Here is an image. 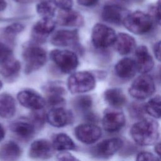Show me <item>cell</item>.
I'll return each instance as SVG.
<instances>
[{"instance_id":"cell-11","label":"cell","mask_w":161,"mask_h":161,"mask_svg":"<svg viewBox=\"0 0 161 161\" xmlns=\"http://www.w3.org/2000/svg\"><path fill=\"white\" fill-rule=\"evenodd\" d=\"M43 90L46 95V103L52 108L63 106L65 104L64 97L65 90L58 82H49L44 86Z\"/></svg>"},{"instance_id":"cell-39","label":"cell","mask_w":161,"mask_h":161,"mask_svg":"<svg viewBox=\"0 0 161 161\" xmlns=\"http://www.w3.org/2000/svg\"><path fill=\"white\" fill-rule=\"evenodd\" d=\"M153 52L156 58L161 62V41L157 42L153 47Z\"/></svg>"},{"instance_id":"cell-27","label":"cell","mask_w":161,"mask_h":161,"mask_svg":"<svg viewBox=\"0 0 161 161\" xmlns=\"http://www.w3.org/2000/svg\"><path fill=\"white\" fill-rule=\"evenodd\" d=\"M52 145L54 149L58 151H68L75 148V144L72 139L67 134L62 133L53 136Z\"/></svg>"},{"instance_id":"cell-12","label":"cell","mask_w":161,"mask_h":161,"mask_svg":"<svg viewBox=\"0 0 161 161\" xmlns=\"http://www.w3.org/2000/svg\"><path fill=\"white\" fill-rule=\"evenodd\" d=\"M47 120L52 126L56 128L64 127L72 122V113L63 106L52 108L47 114Z\"/></svg>"},{"instance_id":"cell-32","label":"cell","mask_w":161,"mask_h":161,"mask_svg":"<svg viewBox=\"0 0 161 161\" xmlns=\"http://www.w3.org/2000/svg\"><path fill=\"white\" fill-rule=\"evenodd\" d=\"M23 30V25L19 23H14L8 26L4 30V33L8 36H14L21 32Z\"/></svg>"},{"instance_id":"cell-46","label":"cell","mask_w":161,"mask_h":161,"mask_svg":"<svg viewBox=\"0 0 161 161\" xmlns=\"http://www.w3.org/2000/svg\"><path fill=\"white\" fill-rule=\"evenodd\" d=\"M158 77H159L160 80H161V67H160V69L158 70Z\"/></svg>"},{"instance_id":"cell-33","label":"cell","mask_w":161,"mask_h":161,"mask_svg":"<svg viewBox=\"0 0 161 161\" xmlns=\"http://www.w3.org/2000/svg\"><path fill=\"white\" fill-rule=\"evenodd\" d=\"M151 12L153 19L161 25V0H158L156 4L152 7Z\"/></svg>"},{"instance_id":"cell-41","label":"cell","mask_w":161,"mask_h":161,"mask_svg":"<svg viewBox=\"0 0 161 161\" xmlns=\"http://www.w3.org/2000/svg\"><path fill=\"white\" fill-rule=\"evenodd\" d=\"M86 119L89 123H94L96 120H97V117L95 114H94L92 113H86Z\"/></svg>"},{"instance_id":"cell-22","label":"cell","mask_w":161,"mask_h":161,"mask_svg":"<svg viewBox=\"0 0 161 161\" xmlns=\"http://www.w3.org/2000/svg\"><path fill=\"white\" fill-rule=\"evenodd\" d=\"M21 69L20 62L13 55L0 62V74L7 79H13L17 77Z\"/></svg>"},{"instance_id":"cell-23","label":"cell","mask_w":161,"mask_h":161,"mask_svg":"<svg viewBox=\"0 0 161 161\" xmlns=\"http://www.w3.org/2000/svg\"><path fill=\"white\" fill-rule=\"evenodd\" d=\"M10 130L19 138L29 140L34 135L36 128L30 121H18L12 123L9 126Z\"/></svg>"},{"instance_id":"cell-28","label":"cell","mask_w":161,"mask_h":161,"mask_svg":"<svg viewBox=\"0 0 161 161\" xmlns=\"http://www.w3.org/2000/svg\"><path fill=\"white\" fill-rule=\"evenodd\" d=\"M56 4L51 0H45L37 4L36 9L37 13L42 18H52L55 15Z\"/></svg>"},{"instance_id":"cell-9","label":"cell","mask_w":161,"mask_h":161,"mask_svg":"<svg viewBox=\"0 0 161 161\" xmlns=\"http://www.w3.org/2000/svg\"><path fill=\"white\" fill-rule=\"evenodd\" d=\"M125 123L126 119L123 113L116 108L106 110L102 120L103 128L110 133L120 130L125 126Z\"/></svg>"},{"instance_id":"cell-20","label":"cell","mask_w":161,"mask_h":161,"mask_svg":"<svg viewBox=\"0 0 161 161\" xmlns=\"http://www.w3.org/2000/svg\"><path fill=\"white\" fill-rule=\"evenodd\" d=\"M137 70L135 60L127 57L119 60L114 67L115 74L123 79L132 78Z\"/></svg>"},{"instance_id":"cell-2","label":"cell","mask_w":161,"mask_h":161,"mask_svg":"<svg viewBox=\"0 0 161 161\" xmlns=\"http://www.w3.org/2000/svg\"><path fill=\"white\" fill-rule=\"evenodd\" d=\"M25 63V72L29 74L42 67L47 62V53L41 47L29 43L25 45L22 53Z\"/></svg>"},{"instance_id":"cell-5","label":"cell","mask_w":161,"mask_h":161,"mask_svg":"<svg viewBox=\"0 0 161 161\" xmlns=\"http://www.w3.org/2000/svg\"><path fill=\"white\" fill-rule=\"evenodd\" d=\"M155 91V86L153 78L147 74H142L137 77L130 85L128 91L130 94L138 100H143L152 96Z\"/></svg>"},{"instance_id":"cell-44","label":"cell","mask_w":161,"mask_h":161,"mask_svg":"<svg viewBox=\"0 0 161 161\" xmlns=\"http://www.w3.org/2000/svg\"><path fill=\"white\" fill-rule=\"evenodd\" d=\"M5 135V131L3 126L0 124V142L4 138Z\"/></svg>"},{"instance_id":"cell-3","label":"cell","mask_w":161,"mask_h":161,"mask_svg":"<svg viewBox=\"0 0 161 161\" xmlns=\"http://www.w3.org/2000/svg\"><path fill=\"white\" fill-rule=\"evenodd\" d=\"M153 18L149 14L136 11L130 13L125 18L123 25L130 32L136 35L148 33L153 27Z\"/></svg>"},{"instance_id":"cell-14","label":"cell","mask_w":161,"mask_h":161,"mask_svg":"<svg viewBox=\"0 0 161 161\" xmlns=\"http://www.w3.org/2000/svg\"><path fill=\"white\" fill-rule=\"evenodd\" d=\"M55 25L56 23L52 18H42L35 24L32 28L31 35L34 41L36 43L45 42L48 36L54 30Z\"/></svg>"},{"instance_id":"cell-1","label":"cell","mask_w":161,"mask_h":161,"mask_svg":"<svg viewBox=\"0 0 161 161\" xmlns=\"http://www.w3.org/2000/svg\"><path fill=\"white\" fill-rule=\"evenodd\" d=\"M130 135L135 142L139 145H153L158 138V124L153 119L144 118L132 126Z\"/></svg>"},{"instance_id":"cell-21","label":"cell","mask_w":161,"mask_h":161,"mask_svg":"<svg viewBox=\"0 0 161 161\" xmlns=\"http://www.w3.org/2000/svg\"><path fill=\"white\" fill-rule=\"evenodd\" d=\"M113 45L119 54L128 55L135 48L136 41L132 36L125 33H119L116 35Z\"/></svg>"},{"instance_id":"cell-47","label":"cell","mask_w":161,"mask_h":161,"mask_svg":"<svg viewBox=\"0 0 161 161\" xmlns=\"http://www.w3.org/2000/svg\"><path fill=\"white\" fill-rule=\"evenodd\" d=\"M2 87H3V83H2V82H1V80H0V89H1Z\"/></svg>"},{"instance_id":"cell-29","label":"cell","mask_w":161,"mask_h":161,"mask_svg":"<svg viewBox=\"0 0 161 161\" xmlns=\"http://www.w3.org/2000/svg\"><path fill=\"white\" fill-rule=\"evenodd\" d=\"M145 111L154 118H161V96H156L145 104Z\"/></svg>"},{"instance_id":"cell-35","label":"cell","mask_w":161,"mask_h":161,"mask_svg":"<svg viewBox=\"0 0 161 161\" xmlns=\"http://www.w3.org/2000/svg\"><path fill=\"white\" fill-rule=\"evenodd\" d=\"M12 55L11 50L4 43L0 42V62Z\"/></svg>"},{"instance_id":"cell-43","label":"cell","mask_w":161,"mask_h":161,"mask_svg":"<svg viewBox=\"0 0 161 161\" xmlns=\"http://www.w3.org/2000/svg\"><path fill=\"white\" fill-rule=\"evenodd\" d=\"M7 4L5 0H0V11H3L6 9Z\"/></svg>"},{"instance_id":"cell-40","label":"cell","mask_w":161,"mask_h":161,"mask_svg":"<svg viewBox=\"0 0 161 161\" xmlns=\"http://www.w3.org/2000/svg\"><path fill=\"white\" fill-rule=\"evenodd\" d=\"M77 3L83 6H92L96 4L99 0H77Z\"/></svg>"},{"instance_id":"cell-42","label":"cell","mask_w":161,"mask_h":161,"mask_svg":"<svg viewBox=\"0 0 161 161\" xmlns=\"http://www.w3.org/2000/svg\"><path fill=\"white\" fill-rule=\"evenodd\" d=\"M154 150L156 153L161 157V143H157L154 147Z\"/></svg>"},{"instance_id":"cell-19","label":"cell","mask_w":161,"mask_h":161,"mask_svg":"<svg viewBox=\"0 0 161 161\" xmlns=\"http://www.w3.org/2000/svg\"><path fill=\"white\" fill-rule=\"evenodd\" d=\"M57 23L64 26H80L84 23V19L82 15L77 11L71 9H62L57 16Z\"/></svg>"},{"instance_id":"cell-37","label":"cell","mask_w":161,"mask_h":161,"mask_svg":"<svg viewBox=\"0 0 161 161\" xmlns=\"http://www.w3.org/2000/svg\"><path fill=\"white\" fill-rule=\"evenodd\" d=\"M53 1L61 9H71L72 6V0H53Z\"/></svg>"},{"instance_id":"cell-36","label":"cell","mask_w":161,"mask_h":161,"mask_svg":"<svg viewBox=\"0 0 161 161\" xmlns=\"http://www.w3.org/2000/svg\"><path fill=\"white\" fill-rule=\"evenodd\" d=\"M136 160H157L159 158L153 153L148 152H141L136 156Z\"/></svg>"},{"instance_id":"cell-17","label":"cell","mask_w":161,"mask_h":161,"mask_svg":"<svg viewBox=\"0 0 161 161\" xmlns=\"http://www.w3.org/2000/svg\"><path fill=\"white\" fill-rule=\"evenodd\" d=\"M50 42L58 47L75 45L79 42V33L77 30H60L52 36Z\"/></svg>"},{"instance_id":"cell-31","label":"cell","mask_w":161,"mask_h":161,"mask_svg":"<svg viewBox=\"0 0 161 161\" xmlns=\"http://www.w3.org/2000/svg\"><path fill=\"white\" fill-rule=\"evenodd\" d=\"M30 116V121L36 129L41 128L47 120V114L42 109L32 110Z\"/></svg>"},{"instance_id":"cell-24","label":"cell","mask_w":161,"mask_h":161,"mask_svg":"<svg viewBox=\"0 0 161 161\" xmlns=\"http://www.w3.org/2000/svg\"><path fill=\"white\" fill-rule=\"evenodd\" d=\"M16 103L11 95L8 93L0 94V116L11 118L16 113Z\"/></svg>"},{"instance_id":"cell-26","label":"cell","mask_w":161,"mask_h":161,"mask_svg":"<svg viewBox=\"0 0 161 161\" xmlns=\"http://www.w3.org/2000/svg\"><path fill=\"white\" fill-rule=\"evenodd\" d=\"M105 101L113 108H119L126 103V97L119 88H110L107 89L104 94Z\"/></svg>"},{"instance_id":"cell-38","label":"cell","mask_w":161,"mask_h":161,"mask_svg":"<svg viewBox=\"0 0 161 161\" xmlns=\"http://www.w3.org/2000/svg\"><path fill=\"white\" fill-rule=\"evenodd\" d=\"M57 158L59 160H77L78 159L67 151H60L57 155Z\"/></svg>"},{"instance_id":"cell-34","label":"cell","mask_w":161,"mask_h":161,"mask_svg":"<svg viewBox=\"0 0 161 161\" xmlns=\"http://www.w3.org/2000/svg\"><path fill=\"white\" fill-rule=\"evenodd\" d=\"M130 111L132 114L135 116H140L143 114V112L145 111V104H139L137 103H135L130 107Z\"/></svg>"},{"instance_id":"cell-18","label":"cell","mask_w":161,"mask_h":161,"mask_svg":"<svg viewBox=\"0 0 161 161\" xmlns=\"http://www.w3.org/2000/svg\"><path fill=\"white\" fill-rule=\"evenodd\" d=\"M135 62L137 70L142 74H147L153 69L154 61L146 46L140 45L136 48Z\"/></svg>"},{"instance_id":"cell-16","label":"cell","mask_w":161,"mask_h":161,"mask_svg":"<svg viewBox=\"0 0 161 161\" xmlns=\"http://www.w3.org/2000/svg\"><path fill=\"white\" fill-rule=\"evenodd\" d=\"M54 150L52 143L45 139H38L31 144L29 156L35 159H47L52 156Z\"/></svg>"},{"instance_id":"cell-25","label":"cell","mask_w":161,"mask_h":161,"mask_svg":"<svg viewBox=\"0 0 161 161\" xmlns=\"http://www.w3.org/2000/svg\"><path fill=\"white\" fill-rule=\"evenodd\" d=\"M21 149L14 142L9 141L0 147V159L1 160H15L21 156Z\"/></svg>"},{"instance_id":"cell-4","label":"cell","mask_w":161,"mask_h":161,"mask_svg":"<svg viewBox=\"0 0 161 161\" xmlns=\"http://www.w3.org/2000/svg\"><path fill=\"white\" fill-rule=\"evenodd\" d=\"M95 86V77L87 71L74 72L67 79V87L72 94L87 92L94 89Z\"/></svg>"},{"instance_id":"cell-15","label":"cell","mask_w":161,"mask_h":161,"mask_svg":"<svg viewBox=\"0 0 161 161\" xmlns=\"http://www.w3.org/2000/svg\"><path fill=\"white\" fill-rule=\"evenodd\" d=\"M123 142L119 138L104 140L99 143L92 150L93 153L100 157H108L116 153L123 146Z\"/></svg>"},{"instance_id":"cell-45","label":"cell","mask_w":161,"mask_h":161,"mask_svg":"<svg viewBox=\"0 0 161 161\" xmlns=\"http://www.w3.org/2000/svg\"><path fill=\"white\" fill-rule=\"evenodd\" d=\"M14 1L19 3H30L31 1H33L34 0H14Z\"/></svg>"},{"instance_id":"cell-6","label":"cell","mask_w":161,"mask_h":161,"mask_svg":"<svg viewBox=\"0 0 161 161\" xmlns=\"http://www.w3.org/2000/svg\"><path fill=\"white\" fill-rule=\"evenodd\" d=\"M50 57L58 68L65 74L73 72L79 65L77 54L70 50L55 49L51 51Z\"/></svg>"},{"instance_id":"cell-10","label":"cell","mask_w":161,"mask_h":161,"mask_svg":"<svg viewBox=\"0 0 161 161\" xmlns=\"http://www.w3.org/2000/svg\"><path fill=\"white\" fill-rule=\"evenodd\" d=\"M21 105L31 110L42 109L46 105V100L37 92L31 89H24L17 94Z\"/></svg>"},{"instance_id":"cell-7","label":"cell","mask_w":161,"mask_h":161,"mask_svg":"<svg viewBox=\"0 0 161 161\" xmlns=\"http://www.w3.org/2000/svg\"><path fill=\"white\" fill-rule=\"evenodd\" d=\"M116 37L114 30L105 25L97 23L92 28V43L97 48H106L113 45Z\"/></svg>"},{"instance_id":"cell-13","label":"cell","mask_w":161,"mask_h":161,"mask_svg":"<svg viewBox=\"0 0 161 161\" xmlns=\"http://www.w3.org/2000/svg\"><path fill=\"white\" fill-rule=\"evenodd\" d=\"M125 8L116 4L106 5L102 11L101 16L104 21L115 25H119L129 14Z\"/></svg>"},{"instance_id":"cell-8","label":"cell","mask_w":161,"mask_h":161,"mask_svg":"<svg viewBox=\"0 0 161 161\" xmlns=\"http://www.w3.org/2000/svg\"><path fill=\"white\" fill-rule=\"evenodd\" d=\"M75 137L80 142L90 145L100 139L102 135L101 129L94 123H84L77 126L74 130Z\"/></svg>"},{"instance_id":"cell-30","label":"cell","mask_w":161,"mask_h":161,"mask_svg":"<svg viewBox=\"0 0 161 161\" xmlns=\"http://www.w3.org/2000/svg\"><path fill=\"white\" fill-rule=\"evenodd\" d=\"M92 105V99L88 95H81L73 100V106L78 111L87 113Z\"/></svg>"}]
</instances>
